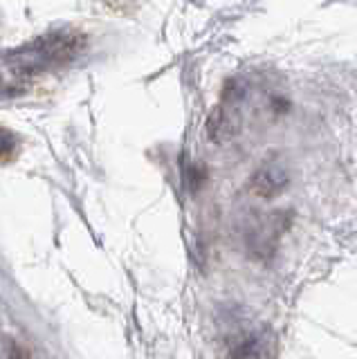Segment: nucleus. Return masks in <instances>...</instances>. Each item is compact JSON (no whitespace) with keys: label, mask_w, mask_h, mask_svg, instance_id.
Wrapping results in <instances>:
<instances>
[{"label":"nucleus","mask_w":357,"mask_h":359,"mask_svg":"<svg viewBox=\"0 0 357 359\" xmlns=\"http://www.w3.org/2000/svg\"><path fill=\"white\" fill-rule=\"evenodd\" d=\"M32 54H20L18 61H32V63H57V61H65L79 50L74 36H61V34H54V36H46L41 39L36 45H32Z\"/></svg>","instance_id":"nucleus-1"},{"label":"nucleus","mask_w":357,"mask_h":359,"mask_svg":"<svg viewBox=\"0 0 357 359\" xmlns=\"http://www.w3.org/2000/svg\"><path fill=\"white\" fill-rule=\"evenodd\" d=\"M288 187V171L276 162H270L261 166L259 171L252 175L250 191L259 198H274Z\"/></svg>","instance_id":"nucleus-2"},{"label":"nucleus","mask_w":357,"mask_h":359,"mask_svg":"<svg viewBox=\"0 0 357 359\" xmlns=\"http://www.w3.org/2000/svg\"><path fill=\"white\" fill-rule=\"evenodd\" d=\"M16 151V140L12 133L0 130V160H9Z\"/></svg>","instance_id":"nucleus-3"}]
</instances>
